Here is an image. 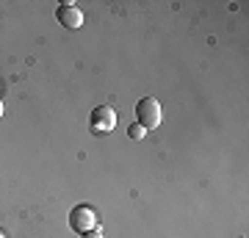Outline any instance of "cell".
Masks as SVG:
<instances>
[{
  "mask_svg": "<svg viewBox=\"0 0 249 238\" xmlns=\"http://www.w3.org/2000/svg\"><path fill=\"white\" fill-rule=\"evenodd\" d=\"M136 116H139V125H142L144 130H155L163 119L160 114V103L155 97H144L139 100V106H136Z\"/></svg>",
  "mask_w": 249,
  "mask_h": 238,
  "instance_id": "6da1fadb",
  "label": "cell"
},
{
  "mask_svg": "<svg viewBox=\"0 0 249 238\" xmlns=\"http://www.w3.org/2000/svg\"><path fill=\"white\" fill-rule=\"evenodd\" d=\"M70 227L75 230V233H89V230L100 227L97 224V211L91 208V205H75L70 211Z\"/></svg>",
  "mask_w": 249,
  "mask_h": 238,
  "instance_id": "7a4b0ae2",
  "label": "cell"
},
{
  "mask_svg": "<svg viewBox=\"0 0 249 238\" xmlns=\"http://www.w3.org/2000/svg\"><path fill=\"white\" fill-rule=\"evenodd\" d=\"M89 128H91V133H97V136L111 133L116 128V111L111 106H97L89 114Z\"/></svg>",
  "mask_w": 249,
  "mask_h": 238,
  "instance_id": "3957f363",
  "label": "cell"
},
{
  "mask_svg": "<svg viewBox=\"0 0 249 238\" xmlns=\"http://www.w3.org/2000/svg\"><path fill=\"white\" fill-rule=\"evenodd\" d=\"M55 17H58V22H61L64 28H70V31L83 25V14H80V9L72 6V3H61L58 11H55Z\"/></svg>",
  "mask_w": 249,
  "mask_h": 238,
  "instance_id": "277c9868",
  "label": "cell"
},
{
  "mask_svg": "<svg viewBox=\"0 0 249 238\" xmlns=\"http://www.w3.org/2000/svg\"><path fill=\"white\" fill-rule=\"evenodd\" d=\"M144 136H147V130H144L142 125L136 122V125H130V128H127V139H133V141H142Z\"/></svg>",
  "mask_w": 249,
  "mask_h": 238,
  "instance_id": "5b68a950",
  "label": "cell"
},
{
  "mask_svg": "<svg viewBox=\"0 0 249 238\" xmlns=\"http://www.w3.org/2000/svg\"><path fill=\"white\" fill-rule=\"evenodd\" d=\"M83 238H103V230L94 227V230H89V233H83Z\"/></svg>",
  "mask_w": 249,
  "mask_h": 238,
  "instance_id": "8992f818",
  "label": "cell"
},
{
  "mask_svg": "<svg viewBox=\"0 0 249 238\" xmlns=\"http://www.w3.org/2000/svg\"><path fill=\"white\" fill-rule=\"evenodd\" d=\"M0 116H3V103H0Z\"/></svg>",
  "mask_w": 249,
  "mask_h": 238,
  "instance_id": "52a82bcc",
  "label": "cell"
},
{
  "mask_svg": "<svg viewBox=\"0 0 249 238\" xmlns=\"http://www.w3.org/2000/svg\"><path fill=\"white\" fill-rule=\"evenodd\" d=\"M0 238H6V233H3V230H0Z\"/></svg>",
  "mask_w": 249,
  "mask_h": 238,
  "instance_id": "ba28073f",
  "label": "cell"
}]
</instances>
